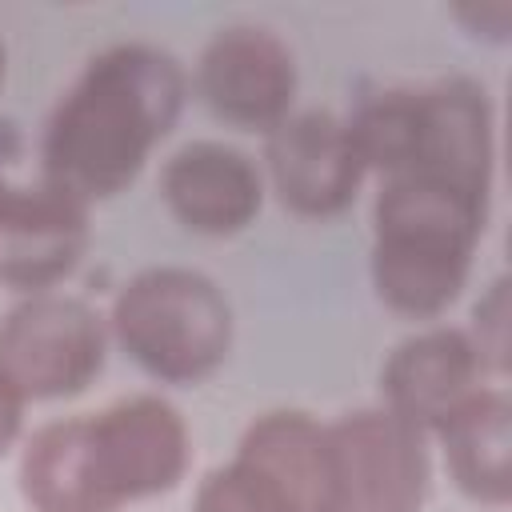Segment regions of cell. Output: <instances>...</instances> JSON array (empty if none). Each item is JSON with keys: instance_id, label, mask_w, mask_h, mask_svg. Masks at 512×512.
<instances>
[{"instance_id": "1", "label": "cell", "mask_w": 512, "mask_h": 512, "mask_svg": "<svg viewBox=\"0 0 512 512\" xmlns=\"http://www.w3.org/2000/svg\"><path fill=\"white\" fill-rule=\"evenodd\" d=\"M184 68L152 44H112L56 104L40 160L44 184L80 204L120 196L184 108Z\"/></svg>"}, {"instance_id": "2", "label": "cell", "mask_w": 512, "mask_h": 512, "mask_svg": "<svg viewBox=\"0 0 512 512\" xmlns=\"http://www.w3.org/2000/svg\"><path fill=\"white\" fill-rule=\"evenodd\" d=\"M488 204L424 176H388L372 208V288L412 320L440 316L464 288Z\"/></svg>"}, {"instance_id": "3", "label": "cell", "mask_w": 512, "mask_h": 512, "mask_svg": "<svg viewBox=\"0 0 512 512\" xmlns=\"http://www.w3.org/2000/svg\"><path fill=\"white\" fill-rule=\"evenodd\" d=\"M112 336L160 384H196L232 352V308L192 268H144L112 304Z\"/></svg>"}, {"instance_id": "4", "label": "cell", "mask_w": 512, "mask_h": 512, "mask_svg": "<svg viewBox=\"0 0 512 512\" xmlns=\"http://www.w3.org/2000/svg\"><path fill=\"white\" fill-rule=\"evenodd\" d=\"M104 352V320L76 296L32 292L0 320V376L24 404L84 392L100 376Z\"/></svg>"}, {"instance_id": "5", "label": "cell", "mask_w": 512, "mask_h": 512, "mask_svg": "<svg viewBox=\"0 0 512 512\" xmlns=\"http://www.w3.org/2000/svg\"><path fill=\"white\" fill-rule=\"evenodd\" d=\"M332 512H420L432 484L424 432L388 408L328 424Z\"/></svg>"}, {"instance_id": "6", "label": "cell", "mask_w": 512, "mask_h": 512, "mask_svg": "<svg viewBox=\"0 0 512 512\" xmlns=\"http://www.w3.org/2000/svg\"><path fill=\"white\" fill-rule=\"evenodd\" d=\"M92 480L112 512L132 500L172 492L188 472V424L160 396H124L84 416Z\"/></svg>"}, {"instance_id": "7", "label": "cell", "mask_w": 512, "mask_h": 512, "mask_svg": "<svg viewBox=\"0 0 512 512\" xmlns=\"http://www.w3.org/2000/svg\"><path fill=\"white\" fill-rule=\"evenodd\" d=\"M492 128V104L476 80L452 76L432 88H416L412 148L396 176H424L488 204L496 168Z\"/></svg>"}, {"instance_id": "8", "label": "cell", "mask_w": 512, "mask_h": 512, "mask_svg": "<svg viewBox=\"0 0 512 512\" xmlns=\"http://www.w3.org/2000/svg\"><path fill=\"white\" fill-rule=\"evenodd\" d=\"M196 88L212 116L248 132H272L292 116L296 100V60L288 44L256 24H232L212 36L200 56Z\"/></svg>"}, {"instance_id": "9", "label": "cell", "mask_w": 512, "mask_h": 512, "mask_svg": "<svg viewBox=\"0 0 512 512\" xmlns=\"http://www.w3.org/2000/svg\"><path fill=\"white\" fill-rule=\"evenodd\" d=\"M268 176L280 204L296 216H340L364 180L360 152L348 136V124L332 112H296L284 116L264 144Z\"/></svg>"}, {"instance_id": "10", "label": "cell", "mask_w": 512, "mask_h": 512, "mask_svg": "<svg viewBox=\"0 0 512 512\" xmlns=\"http://www.w3.org/2000/svg\"><path fill=\"white\" fill-rule=\"evenodd\" d=\"M88 248V204L52 184H8L0 192V284L44 292L60 284Z\"/></svg>"}, {"instance_id": "11", "label": "cell", "mask_w": 512, "mask_h": 512, "mask_svg": "<svg viewBox=\"0 0 512 512\" xmlns=\"http://www.w3.org/2000/svg\"><path fill=\"white\" fill-rule=\"evenodd\" d=\"M484 376L488 372L468 332L440 324L392 348L380 372L384 408L428 436V432H440L484 388Z\"/></svg>"}, {"instance_id": "12", "label": "cell", "mask_w": 512, "mask_h": 512, "mask_svg": "<svg viewBox=\"0 0 512 512\" xmlns=\"http://www.w3.org/2000/svg\"><path fill=\"white\" fill-rule=\"evenodd\" d=\"M168 212L200 236L244 232L264 204V176L252 156L220 140H192L176 148L160 172Z\"/></svg>"}, {"instance_id": "13", "label": "cell", "mask_w": 512, "mask_h": 512, "mask_svg": "<svg viewBox=\"0 0 512 512\" xmlns=\"http://www.w3.org/2000/svg\"><path fill=\"white\" fill-rule=\"evenodd\" d=\"M280 512H332V456L328 424L296 408L256 416L232 456Z\"/></svg>"}, {"instance_id": "14", "label": "cell", "mask_w": 512, "mask_h": 512, "mask_svg": "<svg viewBox=\"0 0 512 512\" xmlns=\"http://www.w3.org/2000/svg\"><path fill=\"white\" fill-rule=\"evenodd\" d=\"M456 488L488 508L512 500V404L500 384H484L440 432Z\"/></svg>"}, {"instance_id": "15", "label": "cell", "mask_w": 512, "mask_h": 512, "mask_svg": "<svg viewBox=\"0 0 512 512\" xmlns=\"http://www.w3.org/2000/svg\"><path fill=\"white\" fill-rule=\"evenodd\" d=\"M20 492L32 512H112L88 468L84 416L32 432L20 456Z\"/></svg>"}, {"instance_id": "16", "label": "cell", "mask_w": 512, "mask_h": 512, "mask_svg": "<svg viewBox=\"0 0 512 512\" xmlns=\"http://www.w3.org/2000/svg\"><path fill=\"white\" fill-rule=\"evenodd\" d=\"M192 512H280V504L232 460L200 480Z\"/></svg>"}, {"instance_id": "17", "label": "cell", "mask_w": 512, "mask_h": 512, "mask_svg": "<svg viewBox=\"0 0 512 512\" xmlns=\"http://www.w3.org/2000/svg\"><path fill=\"white\" fill-rule=\"evenodd\" d=\"M484 372L504 376L508 372V280H496L488 296L472 308V332H468Z\"/></svg>"}, {"instance_id": "18", "label": "cell", "mask_w": 512, "mask_h": 512, "mask_svg": "<svg viewBox=\"0 0 512 512\" xmlns=\"http://www.w3.org/2000/svg\"><path fill=\"white\" fill-rule=\"evenodd\" d=\"M20 424H24V400H20V392L0 376V456L16 444Z\"/></svg>"}, {"instance_id": "19", "label": "cell", "mask_w": 512, "mask_h": 512, "mask_svg": "<svg viewBox=\"0 0 512 512\" xmlns=\"http://www.w3.org/2000/svg\"><path fill=\"white\" fill-rule=\"evenodd\" d=\"M4 68H8V52H4V40H0V84H4Z\"/></svg>"}, {"instance_id": "20", "label": "cell", "mask_w": 512, "mask_h": 512, "mask_svg": "<svg viewBox=\"0 0 512 512\" xmlns=\"http://www.w3.org/2000/svg\"><path fill=\"white\" fill-rule=\"evenodd\" d=\"M0 192H4V176H0Z\"/></svg>"}]
</instances>
